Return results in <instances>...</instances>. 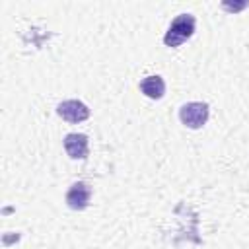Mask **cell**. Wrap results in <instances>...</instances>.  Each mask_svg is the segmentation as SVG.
I'll use <instances>...</instances> for the list:
<instances>
[{"label": "cell", "instance_id": "obj_1", "mask_svg": "<svg viewBox=\"0 0 249 249\" xmlns=\"http://www.w3.org/2000/svg\"><path fill=\"white\" fill-rule=\"evenodd\" d=\"M195 25H196L195 16H191V14H179L171 21L167 33L163 35V43L167 47H179V45H183L195 33Z\"/></svg>", "mask_w": 249, "mask_h": 249}, {"label": "cell", "instance_id": "obj_2", "mask_svg": "<svg viewBox=\"0 0 249 249\" xmlns=\"http://www.w3.org/2000/svg\"><path fill=\"white\" fill-rule=\"evenodd\" d=\"M208 115H210V109L206 103L202 101H191V103H185L181 109H179V119L181 123L187 126V128H200L206 124L208 121Z\"/></svg>", "mask_w": 249, "mask_h": 249}, {"label": "cell", "instance_id": "obj_6", "mask_svg": "<svg viewBox=\"0 0 249 249\" xmlns=\"http://www.w3.org/2000/svg\"><path fill=\"white\" fill-rule=\"evenodd\" d=\"M140 91L150 99H161L165 93V82L161 76H146L140 82Z\"/></svg>", "mask_w": 249, "mask_h": 249}, {"label": "cell", "instance_id": "obj_5", "mask_svg": "<svg viewBox=\"0 0 249 249\" xmlns=\"http://www.w3.org/2000/svg\"><path fill=\"white\" fill-rule=\"evenodd\" d=\"M64 150L72 160H86L89 152V142L86 134L70 132L64 136Z\"/></svg>", "mask_w": 249, "mask_h": 249}, {"label": "cell", "instance_id": "obj_4", "mask_svg": "<svg viewBox=\"0 0 249 249\" xmlns=\"http://www.w3.org/2000/svg\"><path fill=\"white\" fill-rule=\"evenodd\" d=\"M89 198H91V189L88 183H82V181L70 185L66 193V204L72 210H86L89 204Z\"/></svg>", "mask_w": 249, "mask_h": 249}, {"label": "cell", "instance_id": "obj_3", "mask_svg": "<svg viewBox=\"0 0 249 249\" xmlns=\"http://www.w3.org/2000/svg\"><path fill=\"white\" fill-rule=\"evenodd\" d=\"M56 113L58 117H62L68 123H82L89 117V109L86 103L78 101V99H66L62 103L56 105Z\"/></svg>", "mask_w": 249, "mask_h": 249}]
</instances>
